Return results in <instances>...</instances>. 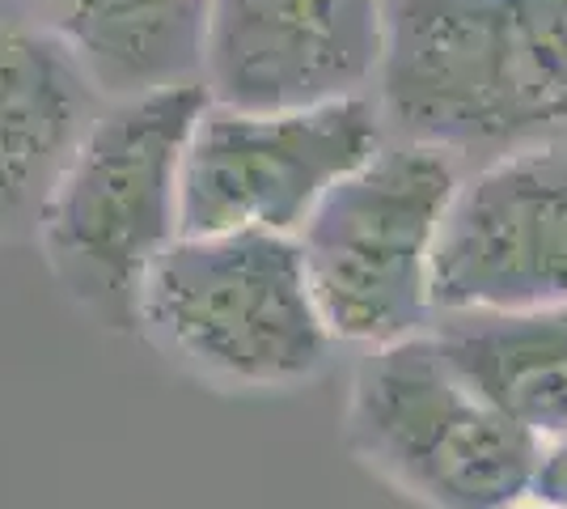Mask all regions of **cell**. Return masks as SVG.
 <instances>
[{"instance_id":"6da1fadb","label":"cell","mask_w":567,"mask_h":509,"mask_svg":"<svg viewBox=\"0 0 567 509\" xmlns=\"http://www.w3.org/2000/svg\"><path fill=\"white\" fill-rule=\"evenodd\" d=\"M381 120L466 153L567 136V0H381Z\"/></svg>"},{"instance_id":"7a4b0ae2","label":"cell","mask_w":567,"mask_h":509,"mask_svg":"<svg viewBox=\"0 0 567 509\" xmlns=\"http://www.w3.org/2000/svg\"><path fill=\"white\" fill-rule=\"evenodd\" d=\"M199 81L102 102L34 221L51 281L102 332H136L153 264L183 234V153Z\"/></svg>"},{"instance_id":"3957f363","label":"cell","mask_w":567,"mask_h":509,"mask_svg":"<svg viewBox=\"0 0 567 509\" xmlns=\"http://www.w3.org/2000/svg\"><path fill=\"white\" fill-rule=\"evenodd\" d=\"M136 332L220 395L309 387L334 348L288 234H178L144 281Z\"/></svg>"},{"instance_id":"277c9868","label":"cell","mask_w":567,"mask_h":509,"mask_svg":"<svg viewBox=\"0 0 567 509\" xmlns=\"http://www.w3.org/2000/svg\"><path fill=\"white\" fill-rule=\"evenodd\" d=\"M343 446L415 509H504L534 488L543 462V441L453 369L432 327L360 348Z\"/></svg>"},{"instance_id":"5b68a950","label":"cell","mask_w":567,"mask_h":509,"mask_svg":"<svg viewBox=\"0 0 567 509\" xmlns=\"http://www.w3.org/2000/svg\"><path fill=\"white\" fill-rule=\"evenodd\" d=\"M457 179L445 149L381 141L292 234L334 344L378 348L432 327V251Z\"/></svg>"},{"instance_id":"8992f818","label":"cell","mask_w":567,"mask_h":509,"mask_svg":"<svg viewBox=\"0 0 567 509\" xmlns=\"http://www.w3.org/2000/svg\"><path fill=\"white\" fill-rule=\"evenodd\" d=\"M385 141L369 94L241 111L208 102L183 153V234H297Z\"/></svg>"},{"instance_id":"52a82bcc","label":"cell","mask_w":567,"mask_h":509,"mask_svg":"<svg viewBox=\"0 0 567 509\" xmlns=\"http://www.w3.org/2000/svg\"><path fill=\"white\" fill-rule=\"evenodd\" d=\"M567 306V149L499 153L457 179L436 251L432 315Z\"/></svg>"},{"instance_id":"ba28073f","label":"cell","mask_w":567,"mask_h":509,"mask_svg":"<svg viewBox=\"0 0 567 509\" xmlns=\"http://www.w3.org/2000/svg\"><path fill=\"white\" fill-rule=\"evenodd\" d=\"M381 64V0H208L199 85L241 111L364 94Z\"/></svg>"},{"instance_id":"9c48e42d","label":"cell","mask_w":567,"mask_h":509,"mask_svg":"<svg viewBox=\"0 0 567 509\" xmlns=\"http://www.w3.org/2000/svg\"><path fill=\"white\" fill-rule=\"evenodd\" d=\"M102 102L48 22L0 9V243L34 234Z\"/></svg>"},{"instance_id":"30bf717a","label":"cell","mask_w":567,"mask_h":509,"mask_svg":"<svg viewBox=\"0 0 567 509\" xmlns=\"http://www.w3.org/2000/svg\"><path fill=\"white\" fill-rule=\"evenodd\" d=\"M204 18L208 0H43V22L106 102L199 81Z\"/></svg>"},{"instance_id":"8fae6325","label":"cell","mask_w":567,"mask_h":509,"mask_svg":"<svg viewBox=\"0 0 567 509\" xmlns=\"http://www.w3.org/2000/svg\"><path fill=\"white\" fill-rule=\"evenodd\" d=\"M432 339L487 404L538 441L567 434V306L441 315Z\"/></svg>"},{"instance_id":"7c38bea8","label":"cell","mask_w":567,"mask_h":509,"mask_svg":"<svg viewBox=\"0 0 567 509\" xmlns=\"http://www.w3.org/2000/svg\"><path fill=\"white\" fill-rule=\"evenodd\" d=\"M534 488L567 509V434L543 446V462H538V480H534Z\"/></svg>"}]
</instances>
